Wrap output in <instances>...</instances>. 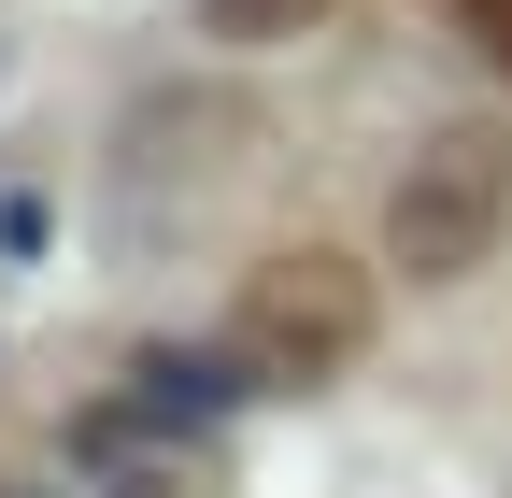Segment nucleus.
Returning <instances> with one entry per match:
<instances>
[{"mask_svg": "<svg viewBox=\"0 0 512 498\" xmlns=\"http://www.w3.org/2000/svg\"><path fill=\"white\" fill-rule=\"evenodd\" d=\"M498 228H512V143L498 129H427L399 157V185H384V257H399L413 285L484 271Z\"/></svg>", "mask_w": 512, "mask_h": 498, "instance_id": "1", "label": "nucleus"}, {"mask_svg": "<svg viewBox=\"0 0 512 498\" xmlns=\"http://www.w3.org/2000/svg\"><path fill=\"white\" fill-rule=\"evenodd\" d=\"M356 342H370V271L342 242H285V257L242 271V299H228V356L256 385H328Z\"/></svg>", "mask_w": 512, "mask_h": 498, "instance_id": "2", "label": "nucleus"}, {"mask_svg": "<svg viewBox=\"0 0 512 498\" xmlns=\"http://www.w3.org/2000/svg\"><path fill=\"white\" fill-rule=\"evenodd\" d=\"M328 15H342V0H200V29H214V43H242V57H256V43L328 29Z\"/></svg>", "mask_w": 512, "mask_h": 498, "instance_id": "3", "label": "nucleus"}, {"mask_svg": "<svg viewBox=\"0 0 512 498\" xmlns=\"http://www.w3.org/2000/svg\"><path fill=\"white\" fill-rule=\"evenodd\" d=\"M43 242H57V200L29 171H0V271H43Z\"/></svg>", "mask_w": 512, "mask_h": 498, "instance_id": "4", "label": "nucleus"}, {"mask_svg": "<svg viewBox=\"0 0 512 498\" xmlns=\"http://www.w3.org/2000/svg\"><path fill=\"white\" fill-rule=\"evenodd\" d=\"M456 29H470V57L512 86V0H456Z\"/></svg>", "mask_w": 512, "mask_h": 498, "instance_id": "5", "label": "nucleus"}]
</instances>
